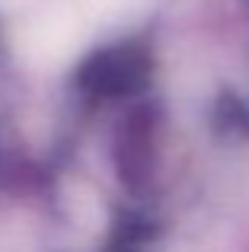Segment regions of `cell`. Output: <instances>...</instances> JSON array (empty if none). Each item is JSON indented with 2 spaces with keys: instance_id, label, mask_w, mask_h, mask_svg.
<instances>
[{
  "instance_id": "cell-1",
  "label": "cell",
  "mask_w": 249,
  "mask_h": 252,
  "mask_svg": "<svg viewBox=\"0 0 249 252\" xmlns=\"http://www.w3.org/2000/svg\"><path fill=\"white\" fill-rule=\"evenodd\" d=\"M93 74H96V80H99V86H106V90H128V86H134L137 77H141V61H137L134 55L115 51V55L99 58Z\"/></svg>"
}]
</instances>
